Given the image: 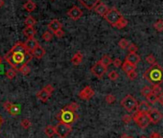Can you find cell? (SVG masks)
Wrapping results in <instances>:
<instances>
[{
	"label": "cell",
	"instance_id": "obj_1",
	"mask_svg": "<svg viewBox=\"0 0 163 138\" xmlns=\"http://www.w3.org/2000/svg\"><path fill=\"white\" fill-rule=\"evenodd\" d=\"M4 59L15 70H18L21 66L28 64L32 61L33 56L31 52L25 48L24 43L17 42L12 49L6 53Z\"/></svg>",
	"mask_w": 163,
	"mask_h": 138
},
{
	"label": "cell",
	"instance_id": "obj_2",
	"mask_svg": "<svg viewBox=\"0 0 163 138\" xmlns=\"http://www.w3.org/2000/svg\"><path fill=\"white\" fill-rule=\"evenodd\" d=\"M144 78L153 85H160L163 83V67L156 63L151 65L144 73Z\"/></svg>",
	"mask_w": 163,
	"mask_h": 138
},
{
	"label": "cell",
	"instance_id": "obj_3",
	"mask_svg": "<svg viewBox=\"0 0 163 138\" xmlns=\"http://www.w3.org/2000/svg\"><path fill=\"white\" fill-rule=\"evenodd\" d=\"M123 17V16L121 15V13L119 12L116 8H111L110 10L107 11V13L105 15V16H104V18L110 23V24L111 25V26H115V24L116 23L120 20L121 18Z\"/></svg>",
	"mask_w": 163,
	"mask_h": 138
},
{
	"label": "cell",
	"instance_id": "obj_4",
	"mask_svg": "<svg viewBox=\"0 0 163 138\" xmlns=\"http://www.w3.org/2000/svg\"><path fill=\"white\" fill-rule=\"evenodd\" d=\"M132 117H133V120L138 125V126H140L141 129H146L151 123L147 113H141L136 110L134 112Z\"/></svg>",
	"mask_w": 163,
	"mask_h": 138
},
{
	"label": "cell",
	"instance_id": "obj_5",
	"mask_svg": "<svg viewBox=\"0 0 163 138\" xmlns=\"http://www.w3.org/2000/svg\"><path fill=\"white\" fill-rule=\"evenodd\" d=\"M121 105L128 112H134V111H136L138 103H137V101L135 100V98L134 96L127 95L121 101Z\"/></svg>",
	"mask_w": 163,
	"mask_h": 138
},
{
	"label": "cell",
	"instance_id": "obj_6",
	"mask_svg": "<svg viewBox=\"0 0 163 138\" xmlns=\"http://www.w3.org/2000/svg\"><path fill=\"white\" fill-rule=\"evenodd\" d=\"M78 118L77 115L75 114V112L70 111L63 108L60 114H58V119L61 122V123H65V124H68L70 125L71 123H73L76 119Z\"/></svg>",
	"mask_w": 163,
	"mask_h": 138
},
{
	"label": "cell",
	"instance_id": "obj_7",
	"mask_svg": "<svg viewBox=\"0 0 163 138\" xmlns=\"http://www.w3.org/2000/svg\"><path fill=\"white\" fill-rule=\"evenodd\" d=\"M72 128L71 126L68 124H65V123H61L60 122L59 124H57L55 126V132L56 134H58L61 138H65L69 135V133L71 132Z\"/></svg>",
	"mask_w": 163,
	"mask_h": 138
},
{
	"label": "cell",
	"instance_id": "obj_8",
	"mask_svg": "<svg viewBox=\"0 0 163 138\" xmlns=\"http://www.w3.org/2000/svg\"><path fill=\"white\" fill-rule=\"evenodd\" d=\"M106 69H107V67H106L105 65H103V64L101 63V62L99 61V62H97L92 66V68H91V73H92L94 76H96L97 78H102V77L106 74Z\"/></svg>",
	"mask_w": 163,
	"mask_h": 138
},
{
	"label": "cell",
	"instance_id": "obj_9",
	"mask_svg": "<svg viewBox=\"0 0 163 138\" xmlns=\"http://www.w3.org/2000/svg\"><path fill=\"white\" fill-rule=\"evenodd\" d=\"M148 117L150 119V122L153 123V124H157L161 121L163 115L162 113L158 110V109H156V108H152L148 113Z\"/></svg>",
	"mask_w": 163,
	"mask_h": 138
},
{
	"label": "cell",
	"instance_id": "obj_10",
	"mask_svg": "<svg viewBox=\"0 0 163 138\" xmlns=\"http://www.w3.org/2000/svg\"><path fill=\"white\" fill-rule=\"evenodd\" d=\"M67 16L73 19V20H78L82 17L83 16V12L80 8H78L77 6H73L70 10H68L67 12Z\"/></svg>",
	"mask_w": 163,
	"mask_h": 138
},
{
	"label": "cell",
	"instance_id": "obj_11",
	"mask_svg": "<svg viewBox=\"0 0 163 138\" xmlns=\"http://www.w3.org/2000/svg\"><path fill=\"white\" fill-rule=\"evenodd\" d=\"M93 96H94V90L90 86H85L79 93V97L82 100H89Z\"/></svg>",
	"mask_w": 163,
	"mask_h": 138
},
{
	"label": "cell",
	"instance_id": "obj_12",
	"mask_svg": "<svg viewBox=\"0 0 163 138\" xmlns=\"http://www.w3.org/2000/svg\"><path fill=\"white\" fill-rule=\"evenodd\" d=\"M78 1L88 10H93L97 4L101 2V0H78Z\"/></svg>",
	"mask_w": 163,
	"mask_h": 138
},
{
	"label": "cell",
	"instance_id": "obj_13",
	"mask_svg": "<svg viewBox=\"0 0 163 138\" xmlns=\"http://www.w3.org/2000/svg\"><path fill=\"white\" fill-rule=\"evenodd\" d=\"M38 45H39V44H38V41L35 38L28 39L24 42L25 48H26L29 52H32L36 47H38Z\"/></svg>",
	"mask_w": 163,
	"mask_h": 138
},
{
	"label": "cell",
	"instance_id": "obj_14",
	"mask_svg": "<svg viewBox=\"0 0 163 138\" xmlns=\"http://www.w3.org/2000/svg\"><path fill=\"white\" fill-rule=\"evenodd\" d=\"M125 61L128 62L130 63V64H133V65H135V66H136V64L140 62V57H139V55L136 54V53H129V54L127 55Z\"/></svg>",
	"mask_w": 163,
	"mask_h": 138
},
{
	"label": "cell",
	"instance_id": "obj_15",
	"mask_svg": "<svg viewBox=\"0 0 163 138\" xmlns=\"http://www.w3.org/2000/svg\"><path fill=\"white\" fill-rule=\"evenodd\" d=\"M96 13L99 15V16H105V15L107 13V11L110 10L108 9V7L106 5V4H104V3H102V2H100L99 4H97L96 6H95V8L93 9Z\"/></svg>",
	"mask_w": 163,
	"mask_h": 138
},
{
	"label": "cell",
	"instance_id": "obj_16",
	"mask_svg": "<svg viewBox=\"0 0 163 138\" xmlns=\"http://www.w3.org/2000/svg\"><path fill=\"white\" fill-rule=\"evenodd\" d=\"M31 54H32V56L34 57V58H36V59H38V60H40V59H42L43 58V56L45 55V50L43 49L41 46H38V47H36L34 50H33L32 52H31Z\"/></svg>",
	"mask_w": 163,
	"mask_h": 138
},
{
	"label": "cell",
	"instance_id": "obj_17",
	"mask_svg": "<svg viewBox=\"0 0 163 138\" xmlns=\"http://www.w3.org/2000/svg\"><path fill=\"white\" fill-rule=\"evenodd\" d=\"M61 28V23L60 22L59 19H52L49 23H48V29L50 31H53V32H55L59 29Z\"/></svg>",
	"mask_w": 163,
	"mask_h": 138
},
{
	"label": "cell",
	"instance_id": "obj_18",
	"mask_svg": "<svg viewBox=\"0 0 163 138\" xmlns=\"http://www.w3.org/2000/svg\"><path fill=\"white\" fill-rule=\"evenodd\" d=\"M151 109L152 108L147 102H140L137 105V108H136V110L141 113H148Z\"/></svg>",
	"mask_w": 163,
	"mask_h": 138
},
{
	"label": "cell",
	"instance_id": "obj_19",
	"mask_svg": "<svg viewBox=\"0 0 163 138\" xmlns=\"http://www.w3.org/2000/svg\"><path fill=\"white\" fill-rule=\"evenodd\" d=\"M50 94L48 93V92L44 89V88H42L41 90H39L38 93H37V98L39 100V101H41V102H46L49 98H50Z\"/></svg>",
	"mask_w": 163,
	"mask_h": 138
},
{
	"label": "cell",
	"instance_id": "obj_20",
	"mask_svg": "<svg viewBox=\"0 0 163 138\" xmlns=\"http://www.w3.org/2000/svg\"><path fill=\"white\" fill-rule=\"evenodd\" d=\"M121 67H122V70H123L124 72H126L127 74L129 73V72L135 71V69H136V66H135V65L130 64V63H129V62H126V61L122 63Z\"/></svg>",
	"mask_w": 163,
	"mask_h": 138
},
{
	"label": "cell",
	"instance_id": "obj_21",
	"mask_svg": "<svg viewBox=\"0 0 163 138\" xmlns=\"http://www.w3.org/2000/svg\"><path fill=\"white\" fill-rule=\"evenodd\" d=\"M23 8L25 11H27L28 13H32V12H34L37 8V4L35 2H33L32 0H28L26 1L23 5Z\"/></svg>",
	"mask_w": 163,
	"mask_h": 138
},
{
	"label": "cell",
	"instance_id": "obj_22",
	"mask_svg": "<svg viewBox=\"0 0 163 138\" xmlns=\"http://www.w3.org/2000/svg\"><path fill=\"white\" fill-rule=\"evenodd\" d=\"M82 62H83V55H82L81 52H77L71 59V62L74 65H79V64L82 63Z\"/></svg>",
	"mask_w": 163,
	"mask_h": 138
},
{
	"label": "cell",
	"instance_id": "obj_23",
	"mask_svg": "<svg viewBox=\"0 0 163 138\" xmlns=\"http://www.w3.org/2000/svg\"><path fill=\"white\" fill-rule=\"evenodd\" d=\"M23 34L28 39H32L35 37V34H37V31L35 30L34 27H26L23 29Z\"/></svg>",
	"mask_w": 163,
	"mask_h": 138
},
{
	"label": "cell",
	"instance_id": "obj_24",
	"mask_svg": "<svg viewBox=\"0 0 163 138\" xmlns=\"http://www.w3.org/2000/svg\"><path fill=\"white\" fill-rule=\"evenodd\" d=\"M24 22H25V24H26L27 27H34L36 25V23H37V20L32 16H29L25 18Z\"/></svg>",
	"mask_w": 163,
	"mask_h": 138
},
{
	"label": "cell",
	"instance_id": "obj_25",
	"mask_svg": "<svg viewBox=\"0 0 163 138\" xmlns=\"http://www.w3.org/2000/svg\"><path fill=\"white\" fill-rule=\"evenodd\" d=\"M101 63L103 64V65H105L106 67H108L110 66L111 63H112V60L111 59V57H108L107 55H105L102 59H101Z\"/></svg>",
	"mask_w": 163,
	"mask_h": 138
},
{
	"label": "cell",
	"instance_id": "obj_26",
	"mask_svg": "<svg viewBox=\"0 0 163 138\" xmlns=\"http://www.w3.org/2000/svg\"><path fill=\"white\" fill-rule=\"evenodd\" d=\"M127 25H128V20H127L126 18L122 17L120 20H119V21L116 23L114 27L117 28V29H123V28H125Z\"/></svg>",
	"mask_w": 163,
	"mask_h": 138
},
{
	"label": "cell",
	"instance_id": "obj_27",
	"mask_svg": "<svg viewBox=\"0 0 163 138\" xmlns=\"http://www.w3.org/2000/svg\"><path fill=\"white\" fill-rule=\"evenodd\" d=\"M19 111H20V108L17 106V105H12V107H11V108H10V110L8 111L12 116H16V115H17L18 113H19Z\"/></svg>",
	"mask_w": 163,
	"mask_h": 138
},
{
	"label": "cell",
	"instance_id": "obj_28",
	"mask_svg": "<svg viewBox=\"0 0 163 138\" xmlns=\"http://www.w3.org/2000/svg\"><path fill=\"white\" fill-rule=\"evenodd\" d=\"M45 134L48 136V137H53L54 134H55V126H47L45 128V131H44Z\"/></svg>",
	"mask_w": 163,
	"mask_h": 138
},
{
	"label": "cell",
	"instance_id": "obj_29",
	"mask_svg": "<svg viewBox=\"0 0 163 138\" xmlns=\"http://www.w3.org/2000/svg\"><path fill=\"white\" fill-rule=\"evenodd\" d=\"M157 95H156L154 92H151V93L146 97L147 101L150 103V104H156L157 102Z\"/></svg>",
	"mask_w": 163,
	"mask_h": 138
},
{
	"label": "cell",
	"instance_id": "obj_30",
	"mask_svg": "<svg viewBox=\"0 0 163 138\" xmlns=\"http://www.w3.org/2000/svg\"><path fill=\"white\" fill-rule=\"evenodd\" d=\"M17 71H19L21 74L22 75H24V76H26V75H28L29 73H30V71H31V68L29 67V65L28 64H25V65H23V66H21Z\"/></svg>",
	"mask_w": 163,
	"mask_h": 138
},
{
	"label": "cell",
	"instance_id": "obj_31",
	"mask_svg": "<svg viewBox=\"0 0 163 138\" xmlns=\"http://www.w3.org/2000/svg\"><path fill=\"white\" fill-rule=\"evenodd\" d=\"M154 28L157 31V32H163V20L162 19H158L155 22L154 24Z\"/></svg>",
	"mask_w": 163,
	"mask_h": 138
},
{
	"label": "cell",
	"instance_id": "obj_32",
	"mask_svg": "<svg viewBox=\"0 0 163 138\" xmlns=\"http://www.w3.org/2000/svg\"><path fill=\"white\" fill-rule=\"evenodd\" d=\"M16 76V70H15L14 68L9 69V70L6 72V77H7L9 80H14Z\"/></svg>",
	"mask_w": 163,
	"mask_h": 138
},
{
	"label": "cell",
	"instance_id": "obj_33",
	"mask_svg": "<svg viewBox=\"0 0 163 138\" xmlns=\"http://www.w3.org/2000/svg\"><path fill=\"white\" fill-rule=\"evenodd\" d=\"M78 108H79V105L77 103H71L70 105H68V106H66L64 108L65 109H67V110H70V111H73V112H75L76 110L78 109Z\"/></svg>",
	"mask_w": 163,
	"mask_h": 138
},
{
	"label": "cell",
	"instance_id": "obj_34",
	"mask_svg": "<svg viewBox=\"0 0 163 138\" xmlns=\"http://www.w3.org/2000/svg\"><path fill=\"white\" fill-rule=\"evenodd\" d=\"M129 42L126 39H122L120 41L118 42L119 47H120L121 49H127L129 47Z\"/></svg>",
	"mask_w": 163,
	"mask_h": 138
},
{
	"label": "cell",
	"instance_id": "obj_35",
	"mask_svg": "<svg viewBox=\"0 0 163 138\" xmlns=\"http://www.w3.org/2000/svg\"><path fill=\"white\" fill-rule=\"evenodd\" d=\"M146 62H147L149 64H151V65H154V64L156 63V61L155 56H154V55H152V54H150L149 56L146 57Z\"/></svg>",
	"mask_w": 163,
	"mask_h": 138
},
{
	"label": "cell",
	"instance_id": "obj_36",
	"mask_svg": "<svg viewBox=\"0 0 163 138\" xmlns=\"http://www.w3.org/2000/svg\"><path fill=\"white\" fill-rule=\"evenodd\" d=\"M42 39H44L45 41H51L52 39H53V34H52L49 31H46V32L43 33V34H42Z\"/></svg>",
	"mask_w": 163,
	"mask_h": 138
},
{
	"label": "cell",
	"instance_id": "obj_37",
	"mask_svg": "<svg viewBox=\"0 0 163 138\" xmlns=\"http://www.w3.org/2000/svg\"><path fill=\"white\" fill-rule=\"evenodd\" d=\"M151 92H152V88L150 86H144L142 89H141V95L144 96V97H147Z\"/></svg>",
	"mask_w": 163,
	"mask_h": 138
},
{
	"label": "cell",
	"instance_id": "obj_38",
	"mask_svg": "<svg viewBox=\"0 0 163 138\" xmlns=\"http://www.w3.org/2000/svg\"><path fill=\"white\" fill-rule=\"evenodd\" d=\"M108 78H110V80H116L119 78V74L115 70H112L108 73Z\"/></svg>",
	"mask_w": 163,
	"mask_h": 138
},
{
	"label": "cell",
	"instance_id": "obj_39",
	"mask_svg": "<svg viewBox=\"0 0 163 138\" xmlns=\"http://www.w3.org/2000/svg\"><path fill=\"white\" fill-rule=\"evenodd\" d=\"M128 50H129V53H136L137 50H138V47L134 43H129V47H128Z\"/></svg>",
	"mask_w": 163,
	"mask_h": 138
},
{
	"label": "cell",
	"instance_id": "obj_40",
	"mask_svg": "<svg viewBox=\"0 0 163 138\" xmlns=\"http://www.w3.org/2000/svg\"><path fill=\"white\" fill-rule=\"evenodd\" d=\"M152 92H154L156 95L158 96L162 92V89H161L160 85H153V87H152Z\"/></svg>",
	"mask_w": 163,
	"mask_h": 138
},
{
	"label": "cell",
	"instance_id": "obj_41",
	"mask_svg": "<svg viewBox=\"0 0 163 138\" xmlns=\"http://www.w3.org/2000/svg\"><path fill=\"white\" fill-rule=\"evenodd\" d=\"M21 126L24 129H29L31 126V121L29 119H23L21 121Z\"/></svg>",
	"mask_w": 163,
	"mask_h": 138
},
{
	"label": "cell",
	"instance_id": "obj_42",
	"mask_svg": "<svg viewBox=\"0 0 163 138\" xmlns=\"http://www.w3.org/2000/svg\"><path fill=\"white\" fill-rule=\"evenodd\" d=\"M122 120L125 124H129L133 121V117H132V115H129V114H125L122 118Z\"/></svg>",
	"mask_w": 163,
	"mask_h": 138
},
{
	"label": "cell",
	"instance_id": "obj_43",
	"mask_svg": "<svg viewBox=\"0 0 163 138\" xmlns=\"http://www.w3.org/2000/svg\"><path fill=\"white\" fill-rule=\"evenodd\" d=\"M115 100H116V98H115V96L112 95V94H108V95L106 96V103H108V104H113V103L115 102Z\"/></svg>",
	"mask_w": 163,
	"mask_h": 138
},
{
	"label": "cell",
	"instance_id": "obj_44",
	"mask_svg": "<svg viewBox=\"0 0 163 138\" xmlns=\"http://www.w3.org/2000/svg\"><path fill=\"white\" fill-rule=\"evenodd\" d=\"M54 34H55L57 38H62L64 36V32H63L62 28H61V29H59V30L54 32Z\"/></svg>",
	"mask_w": 163,
	"mask_h": 138
},
{
	"label": "cell",
	"instance_id": "obj_45",
	"mask_svg": "<svg viewBox=\"0 0 163 138\" xmlns=\"http://www.w3.org/2000/svg\"><path fill=\"white\" fill-rule=\"evenodd\" d=\"M127 76H128V78H129L130 80H135V79H136V77H137V73H136L135 71H133V72H129V73H128V74H127Z\"/></svg>",
	"mask_w": 163,
	"mask_h": 138
},
{
	"label": "cell",
	"instance_id": "obj_46",
	"mask_svg": "<svg viewBox=\"0 0 163 138\" xmlns=\"http://www.w3.org/2000/svg\"><path fill=\"white\" fill-rule=\"evenodd\" d=\"M112 64L114 65V67H120L122 65V61L120 59H115L112 61Z\"/></svg>",
	"mask_w": 163,
	"mask_h": 138
},
{
	"label": "cell",
	"instance_id": "obj_47",
	"mask_svg": "<svg viewBox=\"0 0 163 138\" xmlns=\"http://www.w3.org/2000/svg\"><path fill=\"white\" fill-rule=\"evenodd\" d=\"M12 105H13L12 103H10L9 101H7V102H5V103L3 104V108H5L6 111H9L10 108H11V107H12Z\"/></svg>",
	"mask_w": 163,
	"mask_h": 138
},
{
	"label": "cell",
	"instance_id": "obj_48",
	"mask_svg": "<svg viewBox=\"0 0 163 138\" xmlns=\"http://www.w3.org/2000/svg\"><path fill=\"white\" fill-rule=\"evenodd\" d=\"M43 88H44L47 92H48V93L50 94V95H52V93H53V92H54V87L51 85H47L45 87H43Z\"/></svg>",
	"mask_w": 163,
	"mask_h": 138
},
{
	"label": "cell",
	"instance_id": "obj_49",
	"mask_svg": "<svg viewBox=\"0 0 163 138\" xmlns=\"http://www.w3.org/2000/svg\"><path fill=\"white\" fill-rule=\"evenodd\" d=\"M150 138H163V137H162V135L160 133L155 131V132H152L150 134Z\"/></svg>",
	"mask_w": 163,
	"mask_h": 138
},
{
	"label": "cell",
	"instance_id": "obj_50",
	"mask_svg": "<svg viewBox=\"0 0 163 138\" xmlns=\"http://www.w3.org/2000/svg\"><path fill=\"white\" fill-rule=\"evenodd\" d=\"M157 102L160 104L161 106H163V92H161V93L158 95V97H157Z\"/></svg>",
	"mask_w": 163,
	"mask_h": 138
},
{
	"label": "cell",
	"instance_id": "obj_51",
	"mask_svg": "<svg viewBox=\"0 0 163 138\" xmlns=\"http://www.w3.org/2000/svg\"><path fill=\"white\" fill-rule=\"evenodd\" d=\"M121 138H134L133 136H129V135H128V134H122L121 135Z\"/></svg>",
	"mask_w": 163,
	"mask_h": 138
},
{
	"label": "cell",
	"instance_id": "obj_52",
	"mask_svg": "<svg viewBox=\"0 0 163 138\" xmlns=\"http://www.w3.org/2000/svg\"><path fill=\"white\" fill-rule=\"evenodd\" d=\"M5 2H4V0H0V9H1L3 6H4Z\"/></svg>",
	"mask_w": 163,
	"mask_h": 138
},
{
	"label": "cell",
	"instance_id": "obj_53",
	"mask_svg": "<svg viewBox=\"0 0 163 138\" xmlns=\"http://www.w3.org/2000/svg\"><path fill=\"white\" fill-rule=\"evenodd\" d=\"M1 63H2V57L0 56V65H1Z\"/></svg>",
	"mask_w": 163,
	"mask_h": 138
},
{
	"label": "cell",
	"instance_id": "obj_54",
	"mask_svg": "<svg viewBox=\"0 0 163 138\" xmlns=\"http://www.w3.org/2000/svg\"><path fill=\"white\" fill-rule=\"evenodd\" d=\"M139 138H147V137H146V136H144V135H143V136H140V137H139Z\"/></svg>",
	"mask_w": 163,
	"mask_h": 138
},
{
	"label": "cell",
	"instance_id": "obj_55",
	"mask_svg": "<svg viewBox=\"0 0 163 138\" xmlns=\"http://www.w3.org/2000/svg\"><path fill=\"white\" fill-rule=\"evenodd\" d=\"M0 125H1V118H0Z\"/></svg>",
	"mask_w": 163,
	"mask_h": 138
},
{
	"label": "cell",
	"instance_id": "obj_56",
	"mask_svg": "<svg viewBox=\"0 0 163 138\" xmlns=\"http://www.w3.org/2000/svg\"><path fill=\"white\" fill-rule=\"evenodd\" d=\"M52 1H53V0H52Z\"/></svg>",
	"mask_w": 163,
	"mask_h": 138
}]
</instances>
